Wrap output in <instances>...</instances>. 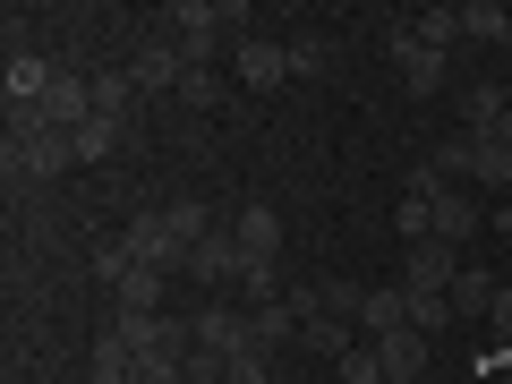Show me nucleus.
<instances>
[{"label": "nucleus", "mask_w": 512, "mask_h": 384, "mask_svg": "<svg viewBox=\"0 0 512 384\" xmlns=\"http://www.w3.org/2000/svg\"><path fill=\"white\" fill-rule=\"evenodd\" d=\"M154 26H163V35L180 43V60H188V69H205V60H214V43H222V26H231V18H222V0H180V9H163Z\"/></svg>", "instance_id": "1"}, {"label": "nucleus", "mask_w": 512, "mask_h": 384, "mask_svg": "<svg viewBox=\"0 0 512 384\" xmlns=\"http://www.w3.org/2000/svg\"><path fill=\"white\" fill-rule=\"evenodd\" d=\"M461 265H470L461 248H444V239H419V248H402V291H419V299H453Z\"/></svg>", "instance_id": "2"}, {"label": "nucleus", "mask_w": 512, "mask_h": 384, "mask_svg": "<svg viewBox=\"0 0 512 384\" xmlns=\"http://www.w3.org/2000/svg\"><path fill=\"white\" fill-rule=\"evenodd\" d=\"M188 333H197V350H214V359H239V350H256V316L231 308V299H205L197 316H188Z\"/></svg>", "instance_id": "3"}, {"label": "nucleus", "mask_w": 512, "mask_h": 384, "mask_svg": "<svg viewBox=\"0 0 512 384\" xmlns=\"http://www.w3.org/2000/svg\"><path fill=\"white\" fill-rule=\"evenodd\" d=\"M120 239H128V256H137V265H154V274H188V239L171 231V214H154V205L128 222Z\"/></svg>", "instance_id": "4"}, {"label": "nucleus", "mask_w": 512, "mask_h": 384, "mask_svg": "<svg viewBox=\"0 0 512 384\" xmlns=\"http://www.w3.org/2000/svg\"><path fill=\"white\" fill-rule=\"evenodd\" d=\"M128 86H137V94H180L188 86V60H180V43H171L163 26L128 52Z\"/></svg>", "instance_id": "5"}, {"label": "nucleus", "mask_w": 512, "mask_h": 384, "mask_svg": "<svg viewBox=\"0 0 512 384\" xmlns=\"http://www.w3.org/2000/svg\"><path fill=\"white\" fill-rule=\"evenodd\" d=\"M239 265H248V256H239L231 222H214V231L188 248V282H205V291H239Z\"/></svg>", "instance_id": "6"}, {"label": "nucleus", "mask_w": 512, "mask_h": 384, "mask_svg": "<svg viewBox=\"0 0 512 384\" xmlns=\"http://www.w3.org/2000/svg\"><path fill=\"white\" fill-rule=\"evenodd\" d=\"M77 163V146L60 128H35V137H9V180H60Z\"/></svg>", "instance_id": "7"}, {"label": "nucleus", "mask_w": 512, "mask_h": 384, "mask_svg": "<svg viewBox=\"0 0 512 384\" xmlns=\"http://www.w3.org/2000/svg\"><path fill=\"white\" fill-rule=\"evenodd\" d=\"M427 214H436V239H444V248H470V239L487 231V197H478V188H453V197H436Z\"/></svg>", "instance_id": "8"}, {"label": "nucleus", "mask_w": 512, "mask_h": 384, "mask_svg": "<svg viewBox=\"0 0 512 384\" xmlns=\"http://www.w3.org/2000/svg\"><path fill=\"white\" fill-rule=\"evenodd\" d=\"M410 325V291L402 282H376V291H359V342H384V333Z\"/></svg>", "instance_id": "9"}, {"label": "nucleus", "mask_w": 512, "mask_h": 384, "mask_svg": "<svg viewBox=\"0 0 512 384\" xmlns=\"http://www.w3.org/2000/svg\"><path fill=\"white\" fill-rule=\"evenodd\" d=\"M231 231H239V256H248V265H274L282 256V214L274 205H239Z\"/></svg>", "instance_id": "10"}, {"label": "nucleus", "mask_w": 512, "mask_h": 384, "mask_svg": "<svg viewBox=\"0 0 512 384\" xmlns=\"http://www.w3.org/2000/svg\"><path fill=\"white\" fill-rule=\"evenodd\" d=\"M299 342H308L316 359H333V367H342L350 350H359V325H350V316H333V308H325V291H316V316L299 325Z\"/></svg>", "instance_id": "11"}, {"label": "nucleus", "mask_w": 512, "mask_h": 384, "mask_svg": "<svg viewBox=\"0 0 512 384\" xmlns=\"http://www.w3.org/2000/svg\"><path fill=\"white\" fill-rule=\"evenodd\" d=\"M384 43H393V60H402V86H410V94H436V86H444V52H427L410 26H393Z\"/></svg>", "instance_id": "12"}, {"label": "nucleus", "mask_w": 512, "mask_h": 384, "mask_svg": "<svg viewBox=\"0 0 512 384\" xmlns=\"http://www.w3.org/2000/svg\"><path fill=\"white\" fill-rule=\"evenodd\" d=\"M376 359H384V376H393V384H427V333H419V325L384 333V342H376Z\"/></svg>", "instance_id": "13"}, {"label": "nucleus", "mask_w": 512, "mask_h": 384, "mask_svg": "<svg viewBox=\"0 0 512 384\" xmlns=\"http://www.w3.org/2000/svg\"><path fill=\"white\" fill-rule=\"evenodd\" d=\"M282 77H291V52H282V43H265V35H248V43H239V86L274 94Z\"/></svg>", "instance_id": "14"}, {"label": "nucleus", "mask_w": 512, "mask_h": 384, "mask_svg": "<svg viewBox=\"0 0 512 384\" xmlns=\"http://www.w3.org/2000/svg\"><path fill=\"white\" fill-rule=\"evenodd\" d=\"M163 291H171V274L137 265V256H128V265H120V282H111V299H120V308H163Z\"/></svg>", "instance_id": "15"}, {"label": "nucleus", "mask_w": 512, "mask_h": 384, "mask_svg": "<svg viewBox=\"0 0 512 384\" xmlns=\"http://www.w3.org/2000/svg\"><path fill=\"white\" fill-rule=\"evenodd\" d=\"M0 94H9V111H18V103H43V94H52V69H43L35 52H18V60H9V77H0Z\"/></svg>", "instance_id": "16"}, {"label": "nucleus", "mask_w": 512, "mask_h": 384, "mask_svg": "<svg viewBox=\"0 0 512 384\" xmlns=\"http://www.w3.org/2000/svg\"><path fill=\"white\" fill-rule=\"evenodd\" d=\"M504 103H512V94H495V86H470V94H461V137H495Z\"/></svg>", "instance_id": "17"}, {"label": "nucleus", "mask_w": 512, "mask_h": 384, "mask_svg": "<svg viewBox=\"0 0 512 384\" xmlns=\"http://www.w3.org/2000/svg\"><path fill=\"white\" fill-rule=\"evenodd\" d=\"M461 35L470 43H512V9L504 0H470V9H461Z\"/></svg>", "instance_id": "18"}, {"label": "nucleus", "mask_w": 512, "mask_h": 384, "mask_svg": "<svg viewBox=\"0 0 512 384\" xmlns=\"http://www.w3.org/2000/svg\"><path fill=\"white\" fill-rule=\"evenodd\" d=\"M495 291H504V282H495L487 265H461V282H453V316H487Z\"/></svg>", "instance_id": "19"}, {"label": "nucleus", "mask_w": 512, "mask_h": 384, "mask_svg": "<svg viewBox=\"0 0 512 384\" xmlns=\"http://www.w3.org/2000/svg\"><path fill=\"white\" fill-rule=\"evenodd\" d=\"M282 52H291V77H325V69H333V43H325V35H291Z\"/></svg>", "instance_id": "20"}, {"label": "nucleus", "mask_w": 512, "mask_h": 384, "mask_svg": "<svg viewBox=\"0 0 512 384\" xmlns=\"http://www.w3.org/2000/svg\"><path fill=\"white\" fill-rule=\"evenodd\" d=\"M69 146H77V163H103V154H111V146H120V120H103V111H94V120H86V128H77Z\"/></svg>", "instance_id": "21"}, {"label": "nucleus", "mask_w": 512, "mask_h": 384, "mask_svg": "<svg viewBox=\"0 0 512 384\" xmlns=\"http://www.w3.org/2000/svg\"><path fill=\"white\" fill-rule=\"evenodd\" d=\"M222 384H274V350L256 342V350H239V359H222Z\"/></svg>", "instance_id": "22"}, {"label": "nucleus", "mask_w": 512, "mask_h": 384, "mask_svg": "<svg viewBox=\"0 0 512 384\" xmlns=\"http://www.w3.org/2000/svg\"><path fill=\"white\" fill-rule=\"evenodd\" d=\"M410 35H419L427 52H453V43H461V9H427V18L410 26Z\"/></svg>", "instance_id": "23"}, {"label": "nucleus", "mask_w": 512, "mask_h": 384, "mask_svg": "<svg viewBox=\"0 0 512 384\" xmlns=\"http://www.w3.org/2000/svg\"><path fill=\"white\" fill-rule=\"evenodd\" d=\"M333 376H342V384H393V376H384V359H376V342H359L342 367H333Z\"/></svg>", "instance_id": "24"}, {"label": "nucleus", "mask_w": 512, "mask_h": 384, "mask_svg": "<svg viewBox=\"0 0 512 384\" xmlns=\"http://www.w3.org/2000/svg\"><path fill=\"white\" fill-rule=\"evenodd\" d=\"M427 163H436V171H444L453 188H470V137H444V146L427 154Z\"/></svg>", "instance_id": "25"}, {"label": "nucleus", "mask_w": 512, "mask_h": 384, "mask_svg": "<svg viewBox=\"0 0 512 384\" xmlns=\"http://www.w3.org/2000/svg\"><path fill=\"white\" fill-rule=\"evenodd\" d=\"M410 325H419L427 342H436V333L453 325V299H419V291H410Z\"/></svg>", "instance_id": "26"}, {"label": "nucleus", "mask_w": 512, "mask_h": 384, "mask_svg": "<svg viewBox=\"0 0 512 384\" xmlns=\"http://www.w3.org/2000/svg\"><path fill=\"white\" fill-rule=\"evenodd\" d=\"M180 103H188V111H214V103H222V86H214V69H188V86H180Z\"/></svg>", "instance_id": "27"}, {"label": "nucleus", "mask_w": 512, "mask_h": 384, "mask_svg": "<svg viewBox=\"0 0 512 384\" xmlns=\"http://www.w3.org/2000/svg\"><path fill=\"white\" fill-rule=\"evenodd\" d=\"M487 325H495V350H512V282L495 291V308H487Z\"/></svg>", "instance_id": "28"}, {"label": "nucleus", "mask_w": 512, "mask_h": 384, "mask_svg": "<svg viewBox=\"0 0 512 384\" xmlns=\"http://www.w3.org/2000/svg\"><path fill=\"white\" fill-rule=\"evenodd\" d=\"M487 231H495V239H512V197H504V205H487Z\"/></svg>", "instance_id": "29"}, {"label": "nucleus", "mask_w": 512, "mask_h": 384, "mask_svg": "<svg viewBox=\"0 0 512 384\" xmlns=\"http://www.w3.org/2000/svg\"><path fill=\"white\" fill-rule=\"evenodd\" d=\"M495 137H504V146H512V103H504V120H495Z\"/></svg>", "instance_id": "30"}, {"label": "nucleus", "mask_w": 512, "mask_h": 384, "mask_svg": "<svg viewBox=\"0 0 512 384\" xmlns=\"http://www.w3.org/2000/svg\"><path fill=\"white\" fill-rule=\"evenodd\" d=\"M69 384H86V376H69Z\"/></svg>", "instance_id": "31"}, {"label": "nucleus", "mask_w": 512, "mask_h": 384, "mask_svg": "<svg viewBox=\"0 0 512 384\" xmlns=\"http://www.w3.org/2000/svg\"><path fill=\"white\" fill-rule=\"evenodd\" d=\"M504 282H512V265H504Z\"/></svg>", "instance_id": "32"}]
</instances>
